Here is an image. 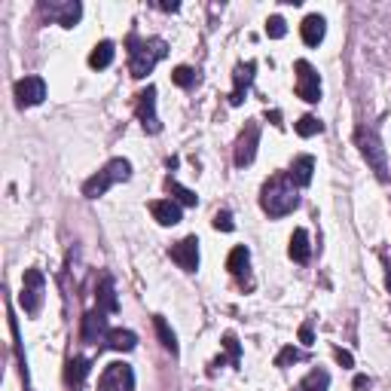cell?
<instances>
[{
    "mask_svg": "<svg viewBox=\"0 0 391 391\" xmlns=\"http://www.w3.org/2000/svg\"><path fill=\"white\" fill-rule=\"evenodd\" d=\"M260 208L269 214V217H287L300 208V193L293 187V181L287 178V171L273 174L260 190Z\"/></svg>",
    "mask_w": 391,
    "mask_h": 391,
    "instance_id": "6da1fadb",
    "label": "cell"
},
{
    "mask_svg": "<svg viewBox=\"0 0 391 391\" xmlns=\"http://www.w3.org/2000/svg\"><path fill=\"white\" fill-rule=\"evenodd\" d=\"M125 46H129V74L135 79H144L147 74H153V68L169 55V43L162 37L141 40L138 34H129Z\"/></svg>",
    "mask_w": 391,
    "mask_h": 391,
    "instance_id": "7a4b0ae2",
    "label": "cell"
},
{
    "mask_svg": "<svg viewBox=\"0 0 391 391\" xmlns=\"http://www.w3.org/2000/svg\"><path fill=\"white\" fill-rule=\"evenodd\" d=\"M129 178H132V162L129 159H110L105 169H101L98 174H92V178L83 183V196L86 199H98V196H105L110 187H116V183H123Z\"/></svg>",
    "mask_w": 391,
    "mask_h": 391,
    "instance_id": "3957f363",
    "label": "cell"
},
{
    "mask_svg": "<svg viewBox=\"0 0 391 391\" xmlns=\"http://www.w3.org/2000/svg\"><path fill=\"white\" fill-rule=\"evenodd\" d=\"M355 144H358V150H361V156L367 159V165L373 169V174H376L379 181H388V156H385V147H382V138L376 135V129L358 125Z\"/></svg>",
    "mask_w": 391,
    "mask_h": 391,
    "instance_id": "277c9868",
    "label": "cell"
},
{
    "mask_svg": "<svg viewBox=\"0 0 391 391\" xmlns=\"http://www.w3.org/2000/svg\"><path fill=\"white\" fill-rule=\"evenodd\" d=\"M43 273L40 269H28L25 273V282H22V293H19V302L28 315H37L43 309Z\"/></svg>",
    "mask_w": 391,
    "mask_h": 391,
    "instance_id": "5b68a950",
    "label": "cell"
},
{
    "mask_svg": "<svg viewBox=\"0 0 391 391\" xmlns=\"http://www.w3.org/2000/svg\"><path fill=\"white\" fill-rule=\"evenodd\" d=\"M135 114H138L147 135L162 132V123H159V116H156V89L153 86H147V89H141L138 95H135Z\"/></svg>",
    "mask_w": 391,
    "mask_h": 391,
    "instance_id": "8992f818",
    "label": "cell"
},
{
    "mask_svg": "<svg viewBox=\"0 0 391 391\" xmlns=\"http://www.w3.org/2000/svg\"><path fill=\"white\" fill-rule=\"evenodd\" d=\"M257 147H260V125L257 123H245V129L238 132V141H236V153H233V162L238 169H248L257 156Z\"/></svg>",
    "mask_w": 391,
    "mask_h": 391,
    "instance_id": "52a82bcc",
    "label": "cell"
},
{
    "mask_svg": "<svg viewBox=\"0 0 391 391\" xmlns=\"http://www.w3.org/2000/svg\"><path fill=\"white\" fill-rule=\"evenodd\" d=\"M98 391H135V373L129 364L123 361H114L105 367L98 379Z\"/></svg>",
    "mask_w": 391,
    "mask_h": 391,
    "instance_id": "ba28073f",
    "label": "cell"
},
{
    "mask_svg": "<svg viewBox=\"0 0 391 391\" xmlns=\"http://www.w3.org/2000/svg\"><path fill=\"white\" fill-rule=\"evenodd\" d=\"M297 95L309 105H318L321 101V77L318 70L309 65V61H297Z\"/></svg>",
    "mask_w": 391,
    "mask_h": 391,
    "instance_id": "9c48e42d",
    "label": "cell"
},
{
    "mask_svg": "<svg viewBox=\"0 0 391 391\" xmlns=\"http://www.w3.org/2000/svg\"><path fill=\"white\" fill-rule=\"evenodd\" d=\"M169 257L178 263L183 273H196V269H199V238L196 236L181 238L178 245H171V248H169Z\"/></svg>",
    "mask_w": 391,
    "mask_h": 391,
    "instance_id": "30bf717a",
    "label": "cell"
},
{
    "mask_svg": "<svg viewBox=\"0 0 391 391\" xmlns=\"http://www.w3.org/2000/svg\"><path fill=\"white\" fill-rule=\"evenodd\" d=\"M43 98H46L43 77H25L15 83V101H19V107H37Z\"/></svg>",
    "mask_w": 391,
    "mask_h": 391,
    "instance_id": "8fae6325",
    "label": "cell"
},
{
    "mask_svg": "<svg viewBox=\"0 0 391 391\" xmlns=\"http://www.w3.org/2000/svg\"><path fill=\"white\" fill-rule=\"evenodd\" d=\"M254 70H257V61H245V65L236 68V74H233V92H229V105H233V107L245 105V95H248L251 83H254Z\"/></svg>",
    "mask_w": 391,
    "mask_h": 391,
    "instance_id": "7c38bea8",
    "label": "cell"
},
{
    "mask_svg": "<svg viewBox=\"0 0 391 391\" xmlns=\"http://www.w3.org/2000/svg\"><path fill=\"white\" fill-rule=\"evenodd\" d=\"M107 312H101V309H92V312H86L83 315V342H105L107 339V333H110V327H107Z\"/></svg>",
    "mask_w": 391,
    "mask_h": 391,
    "instance_id": "4fadbf2b",
    "label": "cell"
},
{
    "mask_svg": "<svg viewBox=\"0 0 391 391\" xmlns=\"http://www.w3.org/2000/svg\"><path fill=\"white\" fill-rule=\"evenodd\" d=\"M43 13H49L55 22H59L61 28H74L79 22V15H83V6L77 3V0H68V3H49V6H40Z\"/></svg>",
    "mask_w": 391,
    "mask_h": 391,
    "instance_id": "5bb4252c",
    "label": "cell"
},
{
    "mask_svg": "<svg viewBox=\"0 0 391 391\" xmlns=\"http://www.w3.org/2000/svg\"><path fill=\"white\" fill-rule=\"evenodd\" d=\"M95 302H98L101 312H116V309H119L116 284H114V275H110V273H101V275H98V287H95Z\"/></svg>",
    "mask_w": 391,
    "mask_h": 391,
    "instance_id": "9a60e30c",
    "label": "cell"
},
{
    "mask_svg": "<svg viewBox=\"0 0 391 391\" xmlns=\"http://www.w3.org/2000/svg\"><path fill=\"white\" fill-rule=\"evenodd\" d=\"M150 214H153V220L159 227H178L183 211L174 199H156V202H150Z\"/></svg>",
    "mask_w": 391,
    "mask_h": 391,
    "instance_id": "2e32d148",
    "label": "cell"
},
{
    "mask_svg": "<svg viewBox=\"0 0 391 391\" xmlns=\"http://www.w3.org/2000/svg\"><path fill=\"white\" fill-rule=\"evenodd\" d=\"M312 174H315V159L309 156V153H302V156H297L291 162V169H287V178L293 181V187H309L312 183Z\"/></svg>",
    "mask_w": 391,
    "mask_h": 391,
    "instance_id": "e0dca14e",
    "label": "cell"
},
{
    "mask_svg": "<svg viewBox=\"0 0 391 391\" xmlns=\"http://www.w3.org/2000/svg\"><path fill=\"white\" fill-rule=\"evenodd\" d=\"M324 31H327V22L321 19V15H306L300 25V34H302V43L306 46H318L324 40Z\"/></svg>",
    "mask_w": 391,
    "mask_h": 391,
    "instance_id": "ac0fdd59",
    "label": "cell"
},
{
    "mask_svg": "<svg viewBox=\"0 0 391 391\" xmlns=\"http://www.w3.org/2000/svg\"><path fill=\"white\" fill-rule=\"evenodd\" d=\"M287 254H291L293 263H309V257H312V245H309V233L306 229H293L291 236V248H287Z\"/></svg>",
    "mask_w": 391,
    "mask_h": 391,
    "instance_id": "d6986e66",
    "label": "cell"
},
{
    "mask_svg": "<svg viewBox=\"0 0 391 391\" xmlns=\"http://www.w3.org/2000/svg\"><path fill=\"white\" fill-rule=\"evenodd\" d=\"M105 346L114 348V352H132V348L138 346V337H135L132 330H123V327H110Z\"/></svg>",
    "mask_w": 391,
    "mask_h": 391,
    "instance_id": "ffe728a7",
    "label": "cell"
},
{
    "mask_svg": "<svg viewBox=\"0 0 391 391\" xmlns=\"http://www.w3.org/2000/svg\"><path fill=\"white\" fill-rule=\"evenodd\" d=\"M248 263H251V251L245 248V245H238V248L229 251V257H227V269L238 278V282H245V275H248Z\"/></svg>",
    "mask_w": 391,
    "mask_h": 391,
    "instance_id": "44dd1931",
    "label": "cell"
},
{
    "mask_svg": "<svg viewBox=\"0 0 391 391\" xmlns=\"http://www.w3.org/2000/svg\"><path fill=\"white\" fill-rule=\"evenodd\" d=\"M114 55H116V46L110 43V40H101V43L92 49V55H89V68H95V70L110 68L114 65Z\"/></svg>",
    "mask_w": 391,
    "mask_h": 391,
    "instance_id": "7402d4cb",
    "label": "cell"
},
{
    "mask_svg": "<svg viewBox=\"0 0 391 391\" xmlns=\"http://www.w3.org/2000/svg\"><path fill=\"white\" fill-rule=\"evenodd\" d=\"M165 193H169V196H171L178 205H187V208H196V205H199V196L193 193V190L181 187V183L171 178V174H169V178H165Z\"/></svg>",
    "mask_w": 391,
    "mask_h": 391,
    "instance_id": "603a6c76",
    "label": "cell"
},
{
    "mask_svg": "<svg viewBox=\"0 0 391 391\" xmlns=\"http://www.w3.org/2000/svg\"><path fill=\"white\" fill-rule=\"evenodd\" d=\"M89 376V361L86 358H70L68 361V370H65V379H68V385L79 391V385H83V379Z\"/></svg>",
    "mask_w": 391,
    "mask_h": 391,
    "instance_id": "cb8c5ba5",
    "label": "cell"
},
{
    "mask_svg": "<svg viewBox=\"0 0 391 391\" xmlns=\"http://www.w3.org/2000/svg\"><path fill=\"white\" fill-rule=\"evenodd\" d=\"M223 348H227V358H217V361L211 364V373H214V367H223V364H233L238 367L242 364V346H238V339H236V333L229 330V333H223Z\"/></svg>",
    "mask_w": 391,
    "mask_h": 391,
    "instance_id": "d4e9b609",
    "label": "cell"
},
{
    "mask_svg": "<svg viewBox=\"0 0 391 391\" xmlns=\"http://www.w3.org/2000/svg\"><path fill=\"white\" fill-rule=\"evenodd\" d=\"M327 385H330V373L318 370V367H315V370L300 382V391H327Z\"/></svg>",
    "mask_w": 391,
    "mask_h": 391,
    "instance_id": "484cf974",
    "label": "cell"
},
{
    "mask_svg": "<svg viewBox=\"0 0 391 391\" xmlns=\"http://www.w3.org/2000/svg\"><path fill=\"white\" fill-rule=\"evenodd\" d=\"M153 324H156V333H159V339H162V346L169 348L171 355H178V337H174V330L169 327V321H165L162 315H156Z\"/></svg>",
    "mask_w": 391,
    "mask_h": 391,
    "instance_id": "4316f807",
    "label": "cell"
},
{
    "mask_svg": "<svg viewBox=\"0 0 391 391\" xmlns=\"http://www.w3.org/2000/svg\"><path fill=\"white\" fill-rule=\"evenodd\" d=\"M321 132H324V123L318 116L306 114V116L297 119V135H300V138H312V135H321Z\"/></svg>",
    "mask_w": 391,
    "mask_h": 391,
    "instance_id": "83f0119b",
    "label": "cell"
},
{
    "mask_svg": "<svg viewBox=\"0 0 391 391\" xmlns=\"http://www.w3.org/2000/svg\"><path fill=\"white\" fill-rule=\"evenodd\" d=\"M171 79L181 86V89H193V86L199 83V74H196L193 68L181 65V68H174V70H171Z\"/></svg>",
    "mask_w": 391,
    "mask_h": 391,
    "instance_id": "f1b7e54d",
    "label": "cell"
},
{
    "mask_svg": "<svg viewBox=\"0 0 391 391\" xmlns=\"http://www.w3.org/2000/svg\"><path fill=\"white\" fill-rule=\"evenodd\" d=\"M297 361H306V352H300V348H293V346H284L282 352H278L275 358V367H291V364H297Z\"/></svg>",
    "mask_w": 391,
    "mask_h": 391,
    "instance_id": "f546056e",
    "label": "cell"
},
{
    "mask_svg": "<svg viewBox=\"0 0 391 391\" xmlns=\"http://www.w3.org/2000/svg\"><path fill=\"white\" fill-rule=\"evenodd\" d=\"M284 34H287V22L282 19V15H269V22H266V37L282 40Z\"/></svg>",
    "mask_w": 391,
    "mask_h": 391,
    "instance_id": "4dcf8cb0",
    "label": "cell"
},
{
    "mask_svg": "<svg viewBox=\"0 0 391 391\" xmlns=\"http://www.w3.org/2000/svg\"><path fill=\"white\" fill-rule=\"evenodd\" d=\"M214 229H220V233H233V229H236V223H233V214H229V211H217V214H214Z\"/></svg>",
    "mask_w": 391,
    "mask_h": 391,
    "instance_id": "1f68e13d",
    "label": "cell"
},
{
    "mask_svg": "<svg viewBox=\"0 0 391 391\" xmlns=\"http://www.w3.org/2000/svg\"><path fill=\"white\" fill-rule=\"evenodd\" d=\"M300 342H302V346H312V342H315V333H312V321H306V324L300 327Z\"/></svg>",
    "mask_w": 391,
    "mask_h": 391,
    "instance_id": "d6a6232c",
    "label": "cell"
},
{
    "mask_svg": "<svg viewBox=\"0 0 391 391\" xmlns=\"http://www.w3.org/2000/svg\"><path fill=\"white\" fill-rule=\"evenodd\" d=\"M337 361H339V367H355V358H352V352H346V348H337Z\"/></svg>",
    "mask_w": 391,
    "mask_h": 391,
    "instance_id": "836d02e7",
    "label": "cell"
},
{
    "mask_svg": "<svg viewBox=\"0 0 391 391\" xmlns=\"http://www.w3.org/2000/svg\"><path fill=\"white\" fill-rule=\"evenodd\" d=\"M370 376H355V391H370Z\"/></svg>",
    "mask_w": 391,
    "mask_h": 391,
    "instance_id": "e575fe53",
    "label": "cell"
},
{
    "mask_svg": "<svg viewBox=\"0 0 391 391\" xmlns=\"http://www.w3.org/2000/svg\"><path fill=\"white\" fill-rule=\"evenodd\" d=\"M266 119H269V123L275 125V129H284V123H282V114H278V110H269V114H266Z\"/></svg>",
    "mask_w": 391,
    "mask_h": 391,
    "instance_id": "d590c367",
    "label": "cell"
},
{
    "mask_svg": "<svg viewBox=\"0 0 391 391\" xmlns=\"http://www.w3.org/2000/svg\"><path fill=\"white\" fill-rule=\"evenodd\" d=\"M159 10H165V13H178V10H181V3H178V0H171V3H169V0H162V3H159Z\"/></svg>",
    "mask_w": 391,
    "mask_h": 391,
    "instance_id": "8d00e7d4",
    "label": "cell"
},
{
    "mask_svg": "<svg viewBox=\"0 0 391 391\" xmlns=\"http://www.w3.org/2000/svg\"><path fill=\"white\" fill-rule=\"evenodd\" d=\"M385 284H388V291H391V273H388V278H385Z\"/></svg>",
    "mask_w": 391,
    "mask_h": 391,
    "instance_id": "74e56055",
    "label": "cell"
}]
</instances>
